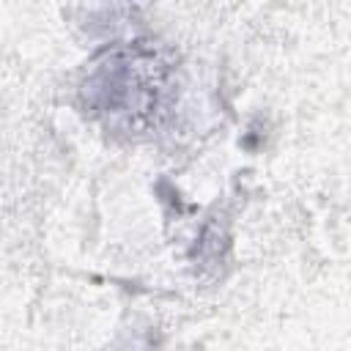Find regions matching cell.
<instances>
[{"mask_svg":"<svg viewBox=\"0 0 351 351\" xmlns=\"http://www.w3.org/2000/svg\"><path fill=\"white\" fill-rule=\"evenodd\" d=\"M80 96L82 107L110 132L154 134L176 104V63L151 41L112 47L88 66Z\"/></svg>","mask_w":351,"mask_h":351,"instance_id":"1","label":"cell"}]
</instances>
